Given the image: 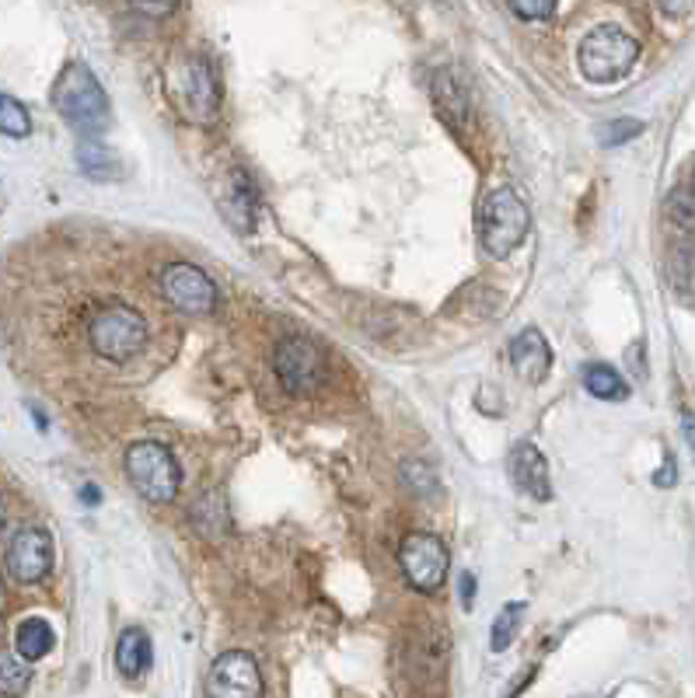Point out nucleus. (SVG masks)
Listing matches in <instances>:
<instances>
[{
  "mask_svg": "<svg viewBox=\"0 0 695 698\" xmlns=\"http://www.w3.org/2000/svg\"><path fill=\"white\" fill-rule=\"evenodd\" d=\"M53 105L67 119V126H73L84 137L102 134V129L109 126V116H112V112H109V99H105L99 78L84 64H78V60L67 64L60 78H56Z\"/></svg>",
  "mask_w": 695,
  "mask_h": 698,
  "instance_id": "f257e3e1",
  "label": "nucleus"
},
{
  "mask_svg": "<svg viewBox=\"0 0 695 698\" xmlns=\"http://www.w3.org/2000/svg\"><path fill=\"white\" fill-rule=\"evenodd\" d=\"M88 346L109 364H129L147 346V325L134 308L105 305L88 318Z\"/></svg>",
  "mask_w": 695,
  "mask_h": 698,
  "instance_id": "f03ea898",
  "label": "nucleus"
},
{
  "mask_svg": "<svg viewBox=\"0 0 695 698\" xmlns=\"http://www.w3.org/2000/svg\"><path fill=\"white\" fill-rule=\"evenodd\" d=\"M532 228V210L524 206V199L514 193V188H497L482 199V214H479V238L482 249L493 259H506L517 244L528 238Z\"/></svg>",
  "mask_w": 695,
  "mask_h": 698,
  "instance_id": "7ed1b4c3",
  "label": "nucleus"
},
{
  "mask_svg": "<svg viewBox=\"0 0 695 698\" xmlns=\"http://www.w3.org/2000/svg\"><path fill=\"white\" fill-rule=\"evenodd\" d=\"M636 60H640V43L615 25H601L580 43V70L594 84L623 81Z\"/></svg>",
  "mask_w": 695,
  "mask_h": 698,
  "instance_id": "20e7f679",
  "label": "nucleus"
},
{
  "mask_svg": "<svg viewBox=\"0 0 695 698\" xmlns=\"http://www.w3.org/2000/svg\"><path fill=\"white\" fill-rule=\"evenodd\" d=\"M126 476L137 493L155 506L172 503L179 493V465L172 458V450L155 440L134 444L126 450Z\"/></svg>",
  "mask_w": 695,
  "mask_h": 698,
  "instance_id": "39448f33",
  "label": "nucleus"
},
{
  "mask_svg": "<svg viewBox=\"0 0 695 698\" xmlns=\"http://www.w3.org/2000/svg\"><path fill=\"white\" fill-rule=\"evenodd\" d=\"M273 364H276V374H280V381H284V388L290 394H297V399L315 394L326 377V353H322V346L311 343L305 335L284 339V343L276 346Z\"/></svg>",
  "mask_w": 695,
  "mask_h": 698,
  "instance_id": "423d86ee",
  "label": "nucleus"
},
{
  "mask_svg": "<svg viewBox=\"0 0 695 698\" xmlns=\"http://www.w3.org/2000/svg\"><path fill=\"white\" fill-rule=\"evenodd\" d=\"M447 562H451V552L437 535L412 531L399 545V565L417 591H437L447 580Z\"/></svg>",
  "mask_w": 695,
  "mask_h": 698,
  "instance_id": "0eeeda50",
  "label": "nucleus"
},
{
  "mask_svg": "<svg viewBox=\"0 0 695 698\" xmlns=\"http://www.w3.org/2000/svg\"><path fill=\"white\" fill-rule=\"evenodd\" d=\"M172 91L179 105L185 108V116L196 123H214L220 112V88L214 78V67L193 56L190 64L179 70V78H172Z\"/></svg>",
  "mask_w": 695,
  "mask_h": 698,
  "instance_id": "6e6552de",
  "label": "nucleus"
},
{
  "mask_svg": "<svg viewBox=\"0 0 695 698\" xmlns=\"http://www.w3.org/2000/svg\"><path fill=\"white\" fill-rule=\"evenodd\" d=\"M161 294L168 305L185 311V314H206L217 308V287L203 270L190 266V262H172L161 273Z\"/></svg>",
  "mask_w": 695,
  "mask_h": 698,
  "instance_id": "1a4fd4ad",
  "label": "nucleus"
},
{
  "mask_svg": "<svg viewBox=\"0 0 695 698\" xmlns=\"http://www.w3.org/2000/svg\"><path fill=\"white\" fill-rule=\"evenodd\" d=\"M8 570L18 583H39L53 570V538L43 527H22L11 538Z\"/></svg>",
  "mask_w": 695,
  "mask_h": 698,
  "instance_id": "9d476101",
  "label": "nucleus"
},
{
  "mask_svg": "<svg viewBox=\"0 0 695 698\" xmlns=\"http://www.w3.org/2000/svg\"><path fill=\"white\" fill-rule=\"evenodd\" d=\"M210 695L214 698H255L262 695V677L249 653L231 650L220 653L210 671Z\"/></svg>",
  "mask_w": 695,
  "mask_h": 698,
  "instance_id": "9b49d317",
  "label": "nucleus"
},
{
  "mask_svg": "<svg viewBox=\"0 0 695 698\" xmlns=\"http://www.w3.org/2000/svg\"><path fill=\"white\" fill-rule=\"evenodd\" d=\"M506 468H511V479L517 482L521 493H528L535 500H549L552 496V485H549V465L546 458H542V450L528 440H521L514 450H511V461H506Z\"/></svg>",
  "mask_w": 695,
  "mask_h": 698,
  "instance_id": "f8f14e48",
  "label": "nucleus"
},
{
  "mask_svg": "<svg viewBox=\"0 0 695 698\" xmlns=\"http://www.w3.org/2000/svg\"><path fill=\"white\" fill-rule=\"evenodd\" d=\"M511 367L521 381H528V385L546 381V374L552 367V353H549L546 335H542L538 329H524L511 343Z\"/></svg>",
  "mask_w": 695,
  "mask_h": 698,
  "instance_id": "ddd939ff",
  "label": "nucleus"
},
{
  "mask_svg": "<svg viewBox=\"0 0 695 698\" xmlns=\"http://www.w3.org/2000/svg\"><path fill=\"white\" fill-rule=\"evenodd\" d=\"M434 105L451 129H462L468 123V94L458 84V78H451L447 70L434 73Z\"/></svg>",
  "mask_w": 695,
  "mask_h": 698,
  "instance_id": "4468645a",
  "label": "nucleus"
},
{
  "mask_svg": "<svg viewBox=\"0 0 695 698\" xmlns=\"http://www.w3.org/2000/svg\"><path fill=\"white\" fill-rule=\"evenodd\" d=\"M116 667L123 677H140L150 667V639L144 629H126L116 643Z\"/></svg>",
  "mask_w": 695,
  "mask_h": 698,
  "instance_id": "2eb2a0df",
  "label": "nucleus"
},
{
  "mask_svg": "<svg viewBox=\"0 0 695 698\" xmlns=\"http://www.w3.org/2000/svg\"><path fill=\"white\" fill-rule=\"evenodd\" d=\"M190 517H193V527L200 535H206V538H217V535H224L228 531V524H231V517H228V503H224V493H206V496H200L196 503H193V511H190Z\"/></svg>",
  "mask_w": 695,
  "mask_h": 698,
  "instance_id": "dca6fc26",
  "label": "nucleus"
},
{
  "mask_svg": "<svg viewBox=\"0 0 695 698\" xmlns=\"http://www.w3.org/2000/svg\"><path fill=\"white\" fill-rule=\"evenodd\" d=\"M14 643H18V653H22L25 660H43L53 650L56 636H53L46 618H29V621H22V626H18Z\"/></svg>",
  "mask_w": 695,
  "mask_h": 698,
  "instance_id": "f3484780",
  "label": "nucleus"
},
{
  "mask_svg": "<svg viewBox=\"0 0 695 698\" xmlns=\"http://www.w3.org/2000/svg\"><path fill=\"white\" fill-rule=\"evenodd\" d=\"M584 388L594 394V399H601V402H623V399H629L626 381L608 364H591L584 370Z\"/></svg>",
  "mask_w": 695,
  "mask_h": 698,
  "instance_id": "a211bd4d",
  "label": "nucleus"
},
{
  "mask_svg": "<svg viewBox=\"0 0 695 698\" xmlns=\"http://www.w3.org/2000/svg\"><path fill=\"white\" fill-rule=\"evenodd\" d=\"M32 682V671L22 656L0 650V691L4 695H25Z\"/></svg>",
  "mask_w": 695,
  "mask_h": 698,
  "instance_id": "6ab92c4d",
  "label": "nucleus"
},
{
  "mask_svg": "<svg viewBox=\"0 0 695 698\" xmlns=\"http://www.w3.org/2000/svg\"><path fill=\"white\" fill-rule=\"evenodd\" d=\"M0 134L22 140L32 134V119H29V108L11 99V94H0Z\"/></svg>",
  "mask_w": 695,
  "mask_h": 698,
  "instance_id": "aec40b11",
  "label": "nucleus"
},
{
  "mask_svg": "<svg viewBox=\"0 0 695 698\" xmlns=\"http://www.w3.org/2000/svg\"><path fill=\"white\" fill-rule=\"evenodd\" d=\"M78 161L91 179H109L112 172H116V158H112L109 147L99 144V140H84L78 147Z\"/></svg>",
  "mask_w": 695,
  "mask_h": 698,
  "instance_id": "412c9836",
  "label": "nucleus"
},
{
  "mask_svg": "<svg viewBox=\"0 0 695 698\" xmlns=\"http://www.w3.org/2000/svg\"><path fill=\"white\" fill-rule=\"evenodd\" d=\"M228 214L235 217L238 231H249L252 228V217H255V193L252 185L246 182V175H235V196L228 203Z\"/></svg>",
  "mask_w": 695,
  "mask_h": 698,
  "instance_id": "4be33fe9",
  "label": "nucleus"
},
{
  "mask_svg": "<svg viewBox=\"0 0 695 698\" xmlns=\"http://www.w3.org/2000/svg\"><path fill=\"white\" fill-rule=\"evenodd\" d=\"M521 615H524V605H506V608L497 615V626H493V650H497V653L506 650V643L514 639Z\"/></svg>",
  "mask_w": 695,
  "mask_h": 698,
  "instance_id": "5701e85b",
  "label": "nucleus"
},
{
  "mask_svg": "<svg viewBox=\"0 0 695 698\" xmlns=\"http://www.w3.org/2000/svg\"><path fill=\"white\" fill-rule=\"evenodd\" d=\"M640 134H643V123L640 119H618V123L601 126V144L615 147V144H626L633 137H640Z\"/></svg>",
  "mask_w": 695,
  "mask_h": 698,
  "instance_id": "b1692460",
  "label": "nucleus"
},
{
  "mask_svg": "<svg viewBox=\"0 0 695 698\" xmlns=\"http://www.w3.org/2000/svg\"><path fill=\"white\" fill-rule=\"evenodd\" d=\"M511 8L524 22H542L556 11V0H511Z\"/></svg>",
  "mask_w": 695,
  "mask_h": 698,
  "instance_id": "393cba45",
  "label": "nucleus"
},
{
  "mask_svg": "<svg viewBox=\"0 0 695 698\" xmlns=\"http://www.w3.org/2000/svg\"><path fill=\"white\" fill-rule=\"evenodd\" d=\"M140 14L147 18H164V14H172L179 8V0H129Z\"/></svg>",
  "mask_w": 695,
  "mask_h": 698,
  "instance_id": "a878e982",
  "label": "nucleus"
},
{
  "mask_svg": "<svg viewBox=\"0 0 695 698\" xmlns=\"http://www.w3.org/2000/svg\"><path fill=\"white\" fill-rule=\"evenodd\" d=\"M472 594H476V576L472 573H462V605L472 608Z\"/></svg>",
  "mask_w": 695,
  "mask_h": 698,
  "instance_id": "bb28decb",
  "label": "nucleus"
},
{
  "mask_svg": "<svg viewBox=\"0 0 695 698\" xmlns=\"http://www.w3.org/2000/svg\"><path fill=\"white\" fill-rule=\"evenodd\" d=\"M682 433H685V440H688L692 455H695V412H682Z\"/></svg>",
  "mask_w": 695,
  "mask_h": 698,
  "instance_id": "cd10ccee",
  "label": "nucleus"
},
{
  "mask_svg": "<svg viewBox=\"0 0 695 698\" xmlns=\"http://www.w3.org/2000/svg\"><path fill=\"white\" fill-rule=\"evenodd\" d=\"M653 482H657V485H674V461H671V455L664 458V468L657 471Z\"/></svg>",
  "mask_w": 695,
  "mask_h": 698,
  "instance_id": "c85d7f7f",
  "label": "nucleus"
},
{
  "mask_svg": "<svg viewBox=\"0 0 695 698\" xmlns=\"http://www.w3.org/2000/svg\"><path fill=\"white\" fill-rule=\"evenodd\" d=\"M692 4H695V0H661V8H664L668 14H685Z\"/></svg>",
  "mask_w": 695,
  "mask_h": 698,
  "instance_id": "c756f323",
  "label": "nucleus"
},
{
  "mask_svg": "<svg viewBox=\"0 0 695 698\" xmlns=\"http://www.w3.org/2000/svg\"><path fill=\"white\" fill-rule=\"evenodd\" d=\"M81 496H84L88 503H99V489H95V485H84V493H81Z\"/></svg>",
  "mask_w": 695,
  "mask_h": 698,
  "instance_id": "7c9ffc66",
  "label": "nucleus"
},
{
  "mask_svg": "<svg viewBox=\"0 0 695 698\" xmlns=\"http://www.w3.org/2000/svg\"><path fill=\"white\" fill-rule=\"evenodd\" d=\"M692 188H695V179H692Z\"/></svg>",
  "mask_w": 695,
  "mask_h": 698,
  "instance_id": "2f4dec72",
  "label": "nucleus"
}]
</instances>
